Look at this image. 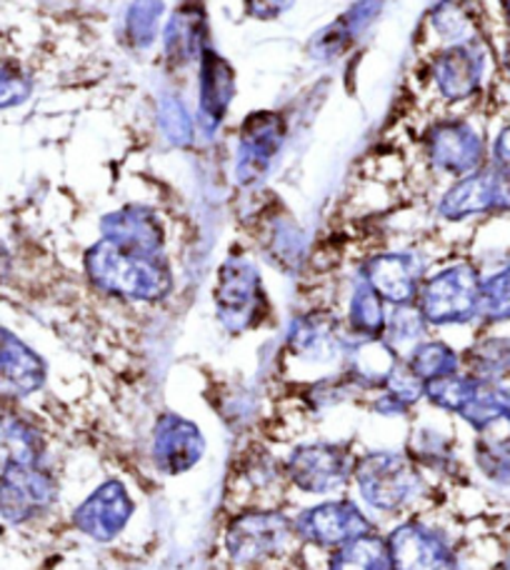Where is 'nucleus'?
Returning <instances> with one entry per match:
<instances>
[{
  "label": "nucleus",
  "mask_w": 510,
  "mask_h": 570,
  "mask_svg": "<svg viewBox=\"0 0 510 570\" xmlns=\"http://www.w3.org/2000/svg\"><path fill=\"white\" fill-rule=\"evenodd\" d=\"M86 276L98 293L126 303H158L173 293L166 250H138L100 238L86 250Z\"/></svg>",
  "instance_id": "f257e3e1"
},
{
  "label": "nucleus",
  "mask_w": 510,
  "mask_h": 570,
  "mask_svg": "<svg viewBox=\"0 0 510 570\" xmlns=\"http://www.w3.org/2000/svg\"><path fill=\"white\" fill-rule=\"evenodd\" d=\"M365 511L401 518L413 513L428 495V478L405 451H363L355 455L353 483Z\"/></svg>",
  "instance_id": "f03ea898"
},
{
  "label": "nucleus",
  "mask_w": 510,
  "mask_h": 570,
  "mask_svg": "<svg viewBox=\"0 0 510 570\" xmlns=\"http://www.w3.org/2000/svg\"><path fill=\"white\" fill-rule=\"evenodd\" d=\"M481 283L483 271L478 263L468 258L445 263L423 278L413 305L431 328H465L478 323Z\"/></svg>",
  "instance_id": "7ed1b4c3"
},
{
  "label": "nucleus",
  "mask_w": 510,
  "mask_h": 570,
  "mask_svg": "<svg viewBox=\"0 0 510 570\" xmlns=\"http://www.w3.org/2000/svg\"><path fill=\"white\" fill-rule=\"evenodd\" d=\"M498 50L491 40L473 38L443 46L431 60V83L448 106H468L481 100L496 86Z\"/></svg>",
  "instance_id": "20e7f679"
},
{
  "label": "nucleus",
  "mask_w": 510,
  "mask_h": 570,
  "mask_svg": "<svg viewBox=\"0 0 510 570\" xmlns=\"http://www.w3.org/2000/svg\"><path fill=\"white\" fill-rule=\"evenodd\" d=\"M298 543L293 515L283 508H241L223 531V548L233 566L253 568L275 561Z\"/></svg>",
  "instance_id": "39448f33"
},
{
  "label": "nucleus",
  "mask_w": 510,
  "mask_h": 570,
  "mask_svg": "<svg viewBox=\"0 0 510 570\" xmlns=\"http://www.w3.org/2000/svg\"><path fill=\"white\" fill-rule=\"evenodd\" d=\"M213 305H216L218 323L231 335L261 328L271 315V298L265 293L261 271L246 253H231L220 263L216 285H213Z\"/></svg>",
  "instance_id": "423d86ee"
},
{
  "label": "nucleus",
  "mask_w": 510,
  "mask_h": 570,
  "mask_svg": "<svg viewBox=\"0 0 510 570\" xmlns=\"http://www.w3.org/2000/svg\"><path fill=\"white\" fill-rule=\"evenodd\" d=\"M355 453L349 443L311 441L293 445L283 458L285 483L303 495L333 498L353 483Z\"/></svg>",
  "instance_id": "0eeeda50"
},
{
  "label": "nucleus",
  "mask_w": 510,
  "mask_h": 570,
  "mask_svg": "<svg viewBox=\"0 0 510 570\" xmlns=\"http://www.w3.org/2000/svg\"><path fill=\"white\" fill-rule=\"evenodd\" d=\"M488 142L491 136L481 120L465 114L435 118L423 136L425 160L451 180L488 166Z\"/></svg>",
  "instance_id": "6e6552de"
},
{
  "label": "nucleus",
  "mask_w": 510,
  "mask_h": 570,
  "mask_svg": "<svg viewBox=\"0 0 510 570\" xmlns=\"http://www.w3.org/2000/svg\"><path fill=\"white\" fill-rule=\"evenodd\" d=\"M293 525L298 543L313 546L318 551L328 553L379 531V525H375L369 511L359 501L343 495L323 498L321 503L301 508L293 515Z\"/></svg>",
  "instance_id": "1a4fd4ad"
},
{
  "label": "nucleus",
  "mask_w": 510,
  "mask_h": 570,
  "mask_svg": "<svg viewBox=\"0 0 510 570\" xmlns=\"http://www.w3.org/2000/svg\"><path fill=\"white\" fill-rule=\"evenodd\" d=\"M445 223L478 218H510V180L493 166H483L463 178L451 180L435 206Z\"/></svg>",
  "instance_id": "9d476101"
},
{
  "label": "nucleus",
  "mask_w": 510,
  "mask_h": 570,
  "mask_svg": "<svg viewBox=\"0 0 510 570\" xmlns=\"http://www.w3.org/2000/svg\"><path fill=\"white\" fill-rule=\"evenodd\" d=\"M60 483L43 463H20L0 471V518L10 525H28L58 505Z\"/></svg>",
  "instance_id": "9b49d317"
},
{
  "label": "nucleus",
  "mask_w": 510,
  "mask_h": 570,
  "mask_svg": "<svg viewBox=\"0 0 510 570\" xmlns=\"http://www.w3.org/2000/svg\"><path fill=\"white\" fill-rule=\"evenodd\" d=\"M391 570H458V553L445 531L423 518H403L385 533Z\"/></svg>",
  "instance_id": "f8f14e48"
},
{
  "label": "nucleus",
  "mask_w": 510,
  "mask_h": 570,
  "mask_svg": "<svg viewBox=\"0 0 510 570\" xmlns=\"http://www.w3.org/2000/svg\"><path fill=\"white\" fill-rule=\"evenodd\" d=\"M133 515H136V501L128 493L126 483L118 478H108L73 508L70 525L94 543H114L116 538L124 535Z\"/></svg>",
  "instance_id": "ddd939ff"
},
{
  "label": "nucleus",
  "mask_w": 510,
  "mask_h": 570,
  "mask_svg": "<svg viewBox=\"0 0 510 570\" xmlns=\"http://www.w3.org/2000/svg\"><path fill=\"white\" fill-rule=\"evenodd\" d=\"M206 435L196 421L176 411H163L150 431V458L166 478L190 473L206 455Z\"/></svg>",
  "instance_id": "4468645a"
},
{
  "label": "nucleus",
  "mask_w": 510,
  "mask_h": 570,
  "mask_svg": "<svg viewBox=\"0 0 510 570\" xmlns=\"http://www.w3.org/2000/svg\"><path fill=\"white\" fill-rule=\"evenodd\" d=\"M428 276L425 261L415 250L373 253L359 266V281L373 288L391 305H413Z\"/></svg>",
  "instance_id": "2eb2a0df"
},
{
  "label": "nucleus",
  "mask_w": 510,
  "mask_h": 570,
  "mask_svg": "<svg viewBox=\"0 0 510 570\" xmlns=\"http://www.w3.org/2000/svg\"><path fill=\"white\" fill-rule=\"evenodd\" d=\"M349 341L351 338L343 331L339 315L321 308L295 315L288 331H285V351L295 361L313 365H331L335 361L343 363Z\"/></svg>",
  "instance_id": "dca6fc26"
},
{
  "label": "nucleus",
  "mask_w": 510,
  "mask_h": 570,
  "mask_svg": "<svg viewBox=\"0 0 510 570\" xmlns=\"http://www.w3.org/2000/svg\"><path fill=\"white\" fill-rule=\"evenodd\" d=\"M285 138V126L278 114L258 110L251 114L238 134L236 153V178L241 186H255L268 173L273 158L278 156Z\"/></svg>",
  "instance_id": "f3484780"
},
{
  "label": "nucleus",
  "mask_w": 510,
  "mask_h": 570,
  "mask_svg": "<svg viewBox=\"0 0 510 570\" xmlns=\"http://www.w3.org/2000/svg\"><path fill=\"white\" fill-rule=\"evenodd\" d=\"M48 365L40 355L20 341L13 331L0 325V401L18 403L43 391Z\"/></svg>",
  "instance_id": "a211bd4d"
},
{
  "label": "nucleus",
  "mask_w": 510,
  "mask_h": 570,
  "mask_svg": "<svg viewBox=\"0 0 510 570\" xmlns=\"http://www.w3.org/2000/svg\"><path fill=\"white\" fill-rule=\"evenodd\" d=\"M236 96V70L220 53L206 48L198 58V120L210 130L226 120Z\"/></svg>",
  "instance_id": "6ab92c4d"
},
{
  "label": "nucleus",
  "mask_w": 510,
  "mask_h": 570,
  "mask_svg": "<svg viewBox=\"0 0 510 570\" xmlns=\"http://www.w3.org/2000/svg\"><path fill=\"white\" fill-rule=\"evenodd\" d=\"M401 353H395L383 338L349 341L343 353L341 371L359 385L363 393L383 391L391 375L401 365Z\"/></svg>",
  "instance_id": "aec40b11"
},
{
  "label": "nucleus",
  "mask_w": 510,
  "mask_h": 570,
  "mask_svg": "<svg viewBox=\"0 0 510 570\" xmlns=\"http://www.w3.org/2000/svg\"><path fill=\"white\" fill-rule=\"evenodd\" d=\"M104 238L116 240L120 246L163 253L166 248V233L156 213L143 206H126L100 220Z\"/></svg>",
  "instance_id": "412c9836"
},
{
  "label": "nucleus",
  "mask_w": 510,
  "mask_h": 570,
  "mask_svg": "<svg viewBox=\"0 0 510 570\" xmlns=\"http://www.w3.org/2000/svg\"><path fill=\"white\" fill-rule=\"evenodd\" d=\"M46 435L23 413L0 409V471L20 463H43Z\"/></svg>",
  "instance_id": "4be33fe9"
},
{
  "label": "nucleus",
  "mask_w": 510,
  "mask_h": 570,
  "mask_svg": "<svg viewBox=\"0 0 510 570\" xmlns=\"http://www.w3.org/2000/svg\"><path fill=\"white\" fill-rule=\"evenodd\" d=\"M463 371L486 383H510V333L486 328L468 345Z\"/></svg>",
  "instance_id": "5701e85b"
},
{
  "label": "nucleus",
  "mask_w": 510,
  "mask_h": 570,
  "mask_svg": "<svg viewBox=\"0 0 510 570\" xmlns=\"http://www.w3.org/2000/svg\"><path fill=\"white\" fill-rule=\"evenodd\" d=\"M405 453L433 475H453L458 471V448L455 438L441 428L421 423L408 435Z\"/></svg>",
  "instance_id": "b1692460"
},
{
  "label": "nucleus",
  "mask_w": 510,
  "mask_h": 570,
  "mask_svg": "<svg viewBox=\"0 0 510 570\" xmlns=\"http://www.w3.org/2000/svg\"><path fill=\"white\" fill-rule=\"evenodd\" d=\"M475 435L488 431H510V383L481 381L473 399L458 413Z\"/></svg>",
  "instance_id": "393cba45"
},
{
  "label": "nucleus",
  "mask_w": 510,
  "mask_h": 570,
  "mask_svg": "<svg viewBox=\"0 0 510 570\" xmlns=\"http://www.w3.org/2000/svg\"><path fill=\"white\" fill-rule=\"evenodd\" d=\"M385 323H388V303L363 281L355 278L351 298H349V308H345V333H349V338L353 341L383 338Z\"/></svg>",
  "instance_id": "a878e982"
},
{
  "label": "nucleus",
  "mask_w": 510,
  "mask_h": 570,
  "mask_svg": "<svg viewBox=\"0 0 510 570\" xmlns=\"http://www.w3.org/2000/svg\"><path fill=\"white\" fill-rule=\"evenodd\" d=\"M403 365L425 385L443 375L463 371V355L441 338H425L403 355Z\"/></svg>",
  "instance_id": "bb28decb"
},
{
  "label": "nucleus",
  "mask_w": 510,
  "mask_h": 570,
  "mask_svg": "<svg viewBox=\"0 0 510 570\" xmlns=\"http://www.w3.org/2000/svg\"><path fill=\"white\" fill-rule=\"evenodd\" d=\"M203 36H206V18H203L200 10L196 6L180 8L166 30V48L170 60H176V63L198 60L203 50L208 48L203 46L206 43Z\"/></svg>",
  "instance_id": "cd10ccee"
},
{
  "label": "nucleus",
  "mask_w": 510,
  "mask_h": 570,
  "mask_svg": "<svg viewBox=\"0 0 510 570\" xmlns=\"http://www.w3.org/2000/svg\"><path fill=\"white\" fill-rule=\"evenodd\" d=\"M473 463L488 483L510 488V431H488L475 435Z\"/></svg>",
  "instance_id": "c85d7f7f"
},
{
  "label": "nucleus",
  "mask_w": 510,
  "mask_h": 570,
  "mask_svg": "<svg viewBox=\"0 0 510 570\" xmlns=\"http://www.w3.org/2000/svg\"><path fill=\"white\" fill-rule=\"evenodd\" d=\"M359 395H365V393L349 379V375L339 371V373L323 375V379L305 385L301 393V403L305 411L321 415V413H331L335 409H341L345 403H355L359 401Z\"/></svg>",
  "instance_id": "c756f323"
},
{
  "label": "nucleus",
  "mask_w": 510,
  "mask_h": 570,
  "mask_svg": "<svg viewBox=\"0 0 510 570\" xmlns=\"http://www.w3.org/2000/svg\"><path fill=\"white\" fill-rule=\"evenodd\" d=\"M478 325L481 328H503V325H510V261L491 273H483Z\"/></svg>",
  "instance_id": "7c9ffc66"
},
{
  "label": "nucleus",
  "mask_w": 510,
  "mask_h": 570,
  "mask_svg": "<svg viewBox=\"0 0 510 570\" xmlns=\"http://www.w3.org/2000/svg\"><path fill=\"white\" fill-rule=\"evenodd\" d=\"M328 570H391L385 535L375 531L333 551Z\"/></svg>",
  "instance_id": "2f4dec72"
},
{
  "label": "nucleus",
  "mask_w": 510,
  "mask_h": 570,
  "mask_svg": "<svg viewBox=\"0 0 510 570\" xmlns=\"http://www.w3.org/2000/svg\"><path fill=\"white\" fill-rule=\"evenodd\" d=\"M478 385H481V381L473 379L471 373L458 371V373H451V375H443V379H435L431 383H425L423 401L435 411L458 415L465 409L468 401L473 399Z\"/></svg>",
  "instance_id": "473e14b6"
},
{
  "label": "nucleus",
  "mask_w": 510,
  "mask_h": 570,
  "mask_svg": "<svg viewBox=\"0 0 510 570\" xmlns=\"http://www.w3.org/2000/svg\"><path fill=\"white\" fill-rule=\"evenodd\" d=\"M428 331H431V325L425 323L415 305H393V308L388 311L383 341L391 345L395 353H401L403 358L408 351L428 338Z\"/></svg>",
  "instance_id": "72a5a7b5"
},
{
  "label": "nucleus",
  "mask_w": 510,
  "mask_h": 570,
  "mask_svg": "<svg viewBox=\"0 0 510 570\" xmlns=\"http://www.w3.org/2000/svg\"><path fill=\"white\" fill-rule=\"evenodd\" d=\"M30 90H33V80L26 70L10 60H0V110L26 104Z\"/></svg>",
  "instance_id": "f704fd0d"
},
{
  "label": "nucleus",
  "mask_w": 510,
  "mask_h": 570,
  "mask_svg": "<svg viewBox=\"0 0 510 570\" xmlns=\"http://www.w3.org/2000/svg\"><path fill=\"white\" fill-rule=\"evenodd\" d=\"M133 16H138V20H133L130 33L136 36L138 43H150L158 28L160 3L158 0H140V3L133 8Z\"/></svg>",
  "instance_id": "c9c22d12"
},
{
  "label": "nucleus",
  "mask_w": 510,
  "mask_h": 570,
  "mask_svg": "<svg viewBox=\"0 0 510 570\" xmlns=\"http://www.w3.org/2000/svg\"><path fill=\"white\" fill-rule=\"evenodd\" d=\"M488 166L510 180V120L506 118L488 142Z\"/></svg>",
  "instance_id": "e433bc0d"
},
{
  "label": "nucleus",
  "mask_w": 510,
  "mask_h": 570,
  "mask_svg": "<svg viewBox=\"0 0 510 570\" xmlns=\"http://www.w3.org/2000/svg\"><path fill=\"white\" fill-rule=\"evenodd\" d=\"M369 411L373 415H381V419H408V415L413 413V409H408L405 403H401L395 399V395L385 393V391H379L375 393V399L369 403Z\"/></svg>",
  "instance_id": "4c0bfd02"
},
{
  "label": "nucleus",
  "mask_w": 510,
  "mask_h": 570,
  "mask_svg": "<svg viewBox=\"0 0 510 570\" xmlns=\"http://www.w3.org/2000/svg\"><path fill=\"white\" fill-rule=\"evenodd\" d=\"M291 3H293V0H246L248 13L253 18H261V20L278 18L283 10L291 8Z\"/></svg>",
  "instance_id": "58836bf2"
},
{
  "label": "nucleus",
  "mask_w": 510,
  "mask_h": 570,
  "mask_svg": "<svg viewBox=\"0 0 510 570\" xmlns=\"http://www.w3.org/2000/svg\"><path fill=\"white\" fill-rule=\"evenodd\" d=\"M10 271H13V258H10L6 243L0 240V283H6L10 278Z\"/></svg>",
  "instance_id": "ea45409f"
},
{
  "label": "nucleus",
  "mask_w": 510,
  "mask_h": 570,
  "mask_svg": "<svg viewBox=\"0 0 510 570\" xmlns=\"http://www.w3.org/2000/svg\"><path fill=\"white\" fill-rule=\"evenodd\" d=\"M498 3H501V13H503L506 33H508V46H510V0H498Z\"/></svg>",
  "instance_id": "a19ab883"
},
{
  "label": "nucleus",
  "mask_w": 510,
  "mask_h": 570,
  "mask_svg": "<svg viewBox=\"0 0 510 570\" xmlns=\"http://www.w3.org/2000/svg\"><path fill=\"white\" fill-rule=\"evenodd\" d=\"M498 570H510V553L506 556V561L501 563V568H498Z\"/></svg>",
  "instance_id": "79ce46f5"
},
{
  "label": "nucleus",
  "mask_w": 510,
  "mask_h": 570,
  "mask_svg": "<svg viewBox=\"0 0 510 570\" xmlns=\"http://www.w3.org/2000/svg\"><path fill=\"white\" fill-rule=\"evenodd\" d=\"M508 120H510V108H508Z\"/></svg>",
  "instance_id": "37998d69"
}]
</instances>
